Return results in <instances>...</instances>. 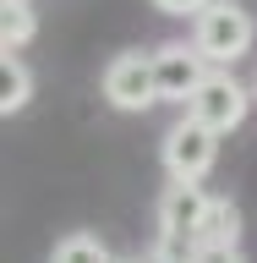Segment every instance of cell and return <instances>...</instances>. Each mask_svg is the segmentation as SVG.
I'll use <instances>...</instances> for the list:
<instances>
[{
  "instance_id": "obj_14",
  "label": "cell",
  "mask_w": 257,
  "mask_h": 263,
  "mask_svg": "<svg viewBox=\"0 0 257 263\" xmlns=\"http://www.w3.org/2000/svg\"><path fill=\"white\" fill-rule=\"evenodd\" d=\"M115 263H143V258H115ZM148 263H153V258H148Z\"/></svg>"
},
{
  "instance_id": "obj_7",
  "label": "cell",
  "mask_w": 257,
  "mask_h": 263,
  "mask_svg": "<svg viewBox=\"0 0 257 263\" xmlns=\"http://www.w3.org/2000/svg\"><path fill=\"white\" fill-rule=\"evenodd\" d=\"M33 99V71L22 66L16 49H0V115H16Z\"/></svg>"
},
{
  "instance_id": "obj_2",
  "label": "cell",
  "mask_w": 257,
  "mask_h": 263,
  "mask_svg": "<svg viewBox=\"0 0 257 263\" xmlns=\"http://www.w3.org/2000/svg\"><path fill=\"white\" fill-rule=\"evenodd\" d=\"M164 170H170V181H203L213 170V159H219V132L203 126L197 115H186V121H175V126L164 132Z\"/></svg>"
},
{
  "instance_id": "obj_10",
  "label": "cell",
  "mask_w": 257,
  "mask_h": 263,
  "mask_svg": "<svg viewBox=\"0 0 257 263\" xmlns=\"http://www.w3.org/2000/svg\"><path fill=\"white\" fill-rule=\"evenodd\" d=\"M49 263H115V258H110V247L98 241V236H88V230H71V236H61V241H55Z\"/></svg>"
},
{
  "instance_id": "obj_1",
  "label": "cell",
  "mask_w": 257,
  "mask_h": 263,
  "mask_svg": "<svg viewBox=\"0 0 257 263\" xmlns=\"http://www.w3.org/2000/svg\"><path fill=\"white\" fill-rule=\"evenodd\" d=\"M252 39H257V22L241 0H213L208 11L192 16V44L208 55V66H235L252 49Z\"/></svg>"
},
{
  "instance_id": "obj_12",
  "label": "cell",
  "mask_w": 257,
  "mask_h": 263,
  "mask_svg": "<svg viewBox=\"0 0 257 263\" xmlns=\"http://www.w3.org/2000/svg\"><path fill=\"white\" fill-rule=\"evenodd\" d=\"M164 16H197V11H208L213 0H153Z\"/></svg>"
},
{
  "instance_id": "obj_6",
  "label": "cell",
  "mask_w": 257,
  "mask_h": 263,
  "mask_svg": "<svg viewBox=\"0 0 257 263\" xmlns=\"http://www.w3.org/2000/svg\"><path fill=\"white\" fill-rule=\"evenodd\" d=\"M208 203L213 197H203L197 181H170V192L159 203V230H175V236H192L197 241V230L208 219Z\"/></svg>"
},
{
  "instance_id": "obj_13",
  "label": "cell",
  "mask_w": 257,
  "mask_h": 263,
  "mask_svg": "<svg viewBox=\"0 0 257 263\" xmlns=\"http://www.w3.org/2000/svg\"><path fill=\"white\" fill-rule=\"evenodd\" d=\"M192 263H241V247H197Z\"/></svg>"
},
{
  "instance_id": "obj_11",
  "label": "cell",
  "mask_w": 257,
  "mask_h": 263,
  "mask_svg": "<svg viewBox=\"0 0 257 263\" xmlns=\"http://www.w3.org/2000/svg\"><path fill=\"white\" fill-rule=\"evenodd\" d=\"M192 258H197V241H192V236L159 230V241H153V263H192Z\"/></svg>"
},
{
  "instance_id": "obj_5",
  "label": "cell",
  "mask_w": 257,
  "mask_h": 263,
  "mask_svg": "<svg viewBox=\"0 0 257 263\" xmlns=\"http://www.w3.org/2000/svg\"><path fill=\"white\" fill-rule=\"evenodd\" d=\"M203 77H208V55L197 44H164L153 55V82H159V99H170V104H192Z\"/></svg>"
},
{
  "instance_id": "obj_15",
  "label": "cell",
  "mask_w": 257,
  "mask_h": 263,
  "mask_svg": "<svg viewBox=\"0 0 257 263\" xmlns=\"http://www.w3.org/2000/svg\"><path fill=\"white\" fill-rule=\"evenodd\" d=\"M252 99H257V77H252Z\"/></svg>"
},
{
  "instance_id": "obj_4",
  "label": "cell",
  "mask_w": 257,
  "mask_h": 263,
  "mask_svg": "<svg viewBox=\"0 0 257 263\" xmlns=\"http://www.w3.org/2000/svg\"><path fill=\"white\" fill-rule=\"evenodd\" d=\"M246 110H252V88H241L230 71H208V77H203V88L192 93V104H186V115H197V121H203V126H213L219 137L241 126Z\"/></svg>"
},
{
  "instance_id": "obj_9",
  "label": "cell",
  "mask_w": 257,
  "mask_h": 263,
  "mask_svg": "<svg viewBox=\"0 0 257 263\" xmlns=\"http://www.w3.org/2000/svg\"><path fill=\"white\" fill-rule=\"evenodd\" d=\"M38 33V16H33V0H0V44L22 49Z\"/></svg>"
},
{
  "instance_id": "obj_3",
  "label": "cell",
  "mask_w": 257,
  "mask_h": 263,
  "mask_svg": "<svg viewBox=\"0 0 257 263\" xmlns=\"http://www.w3.org/2000/svg\"><path fill=\"white\" fill-rule=\"evenodd\" d=\"M104 99H110L115 110L126 115H143L159 104V82H153V55L143 49H126V55H115L104 66Z\"/></svg>"
},
{
  "instance_id": "obj_8",
  "label": "cell",
  "mask_w": 257,
  "mask_h": 263,
  "mask_svg": "<svg viewBox=\"0 0 257 263\" xmlns=\"http://www.w3.org/2000/svg\"><path fill=\"white\" fill-rule=\"evenodd\" d=\"M241 241V209L230 197H213L208 203V219L197 230V247H235Z\"/></svg>"
}]
</instances>
